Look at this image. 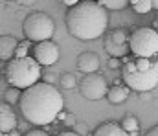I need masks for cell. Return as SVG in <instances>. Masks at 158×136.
Listing matches in <instances>:
<instances>
[{
	"label": "cell",
	"instance_id": "obj_16",
	"mask_svg": "<svg viewBox=\"0 0 158 136\" xmlns=\"http://www.w3.org/2000/svg\"><path fill=\"white\" fill-rule=\"evenodd\" d=\"M121 127L127 133H138L140 131V122H138L136 116H125L123 122H121Z\"/></svg>",
	"mask_w": 158,
	"mask_h": 136
},
{
	"label": "cell",
	"instance_id": "obj_1",
	"mask_svg": "<svg viewBox=\"0 0 158 136\" xmlns=\"http://www.w3.org/2000/svg\"><path fill=\"white\" fill-rule=\"evenodd\" d=\"M22 116L33 125H48L57 120V114L64 107L61 92L52 83H33L24 89L19 97Z\"/></svg>",
	"mask_w": 158,
	"mask_h": 136
},
{
	"label": "cell",
	"instance_id": "obj_30",
	"mask_svg": "<svg viewBox=\"0 0 158 136\" xmlns=\"http://www.w3.org/2000/svg\"><path fill=\"white\" fill-rule=\"evenodd\" d=\"M145 136H158V129H156V127H153V129H151Z\"/></svg>",
	"mask_w": 158,
	"mask_h": 136
},
{
	"label": "cell",
	"instance_id": "obj_26",
	"mask_svg": "<svg viewBox=\"0 0 158 136\" xmlns=\"http://www.w3.org/2000/svg\"><path fill=\"white\" fill-rule=\"evenodd\" d=\"M61 2H63L64 6H70V7H72V6H76V4H77L79 0H61Z\"/></svg>",
	"mask_w": 158,
	"mask_h": 136
},
{
	"label": "cell",
	"instance_id": "obj_13",
	"mask_svg": "<svg viewBox=\"0 0 158 136\" xmlns=\"http://www.w3.org/2000/svg\"><path fill=\"white\" fill-rule=\"evenodd\" d=\"M94 136H129V133L123 131V127H121L119 123L105 122V123H101V125L96 129Z\"/></svg>",
	"mask_w": 158,
	"mask_h": 136
},
{
	"label": "cell",
	"instance_id": "obj_12",
	"mask_svg": "<svg viewBox=\"0 0 158 136\" xmlns=\"http://www.w3.org/2000/svg\"><path fill=\"white\" fill-rule=\"evenodd\" d=\"M17 37L13 35H2L0 37V59L9 61L15 57V48H17Z\"/></svg>",
	"mask_w": 158,
	"mask_h": 136
},
{
	"label": "cell",
	"instance_id": "obj_4",
	"mask_svg": "<svg viewBox=\"0 0 158 136\" xmlns=\"http://www.w3.org/2000/svg\"><path fill=\"white\" fill-rule=\"evenodd\" d=\"M121 79L129 87V90L136 92H149L156 89L158 85V66L153 63L147 70H138L134 63H125L121 66Z\"/></svg>",
	"mask_w": 158,
	"mask_h": 136
},
{
	"label": "cell",
	"instance_id": "obj_15",
	"mask_svg": "<svg viewBox=\"0 0 158 136\" xmlns=\"http://www.w3.org/2000/svg\"><path fill=\"white\" fill-rule=\"evenodd\" d=\"M129 4H131V6H132V9H134L136 13H140V15L149 13L151 9H155L151 0H129Z\"/></svg>",
	"mask_w": 158,
	"mask_h": 136
},
{
	"label": "cell",
	"instance_id": "obj_34",
	"mask_svg": "<svg viewBox=\"0 0 158 136\" xmlns=\"http://www.w3.org/2000/svg\"><path fill=\"white\" fill-rule=\"evenodd\" d=\"M4 2H13V0H4Z\"/></svg>",
	"mask_w": 158,
	"mask_h": 136
},
{
	"label": "cell",
	"instance_id": "obj_17",
	"mask_svg": "<svg viewBox=\"0 0 158 136\" xmlns=\"http://www.w3.org/2000/svg\"><path fill=\"white\" fill-rule=\"evenodd\" d=\"M59 85H61L64 90H72V89H76V87H77V77H76L74 74L66 72V74H63V76H61Z\"/></svg>",
	"mask_w": 158,
	"mask_h": 136
},
{
	"label": "cell",
	"instance_id": "obj_6",
	"mask_svg": "<svg viewBox=\"0 0 158 136\" xmlns=\"http://www.w3.org/2000/svg\"><path fill=\"white\" fill-rule=\"evenodd\" d=\"M129 50L136 57H153L158 52V33L155 28H138L127 39Z\"/></svg>",
	"mask_w": 158,
	"mask_h": 136
},
{
	"label": "cell",
	"instance_id": "obj_14",
	"mask_svg": "<svg viewBox=\"0 0 158 136\" xmlns=\"http://www.w3.org/2000/svg\"><path fill=\"white\" fill-rule=\"evenodd\" d=\"M107 99L112 103V105H119V103H123L127 97H129V87H123L121 83H116L112 89H109L107 90Z\"/></svg>",
	"mask_w": 158,
	"mask_h": 136
},
{
	"label": "cell",
	"instance_id": "obj_18",
	"mask_svg": "<svg viewBox=\"0 0 158 136\" xmlns=\"http://www.w3.org/2000/svg\"><path fill=\"white\" fill-rule=\"evenodd\" d=\"M19 97H20V89H17V87H11V89H7V90L4 92V101L7 105L19 103Z\"/></svg>",
	"mask_w": 158,
	"mask_h": 136
},
{
	"label": "cell",
	"instance_id": "obj_22",
	"mask_svg": "<svg viewBox=\"0 0 158 136\" xmlns=\"http://www.w3.org/2000/svg\"><path fill=\"white\" fill-rule=\"evenodd\" d=\"M134 66H136L138 70H147V68L151 66V59H149V57H136Z\"/></svg>",
	"mask_w": 158,
	"mask_h": 136
},
{
	"label": "cell",
	"instance_id": "obj_7",
	"mask_svg": "<svg viewBox=\"0 0 158 136\" xmlns=\"http://www.w3.org/2000/svg\"><path fill=\"white\" fill-rule=\"evenodd\" d=\"M79 83V92L85 99L88 101H99L105 97L107 94V81L103 76H99L98 72L92 74H85V77L77 81Z\"/></svg>",
	"mask_w": 158,
	"mask_h": 136
},
{
	"label": "cell",
	"instance_id": "obj_28",
	"mask_svg": "<svg viewBox=\"0 0 158 136\" xmlns=\"http://www.w3.org/2000/svg\"><path fill=\"white\" fill-rule=\"evenodd\" d=\"M110 66H112V68H118V66H119L118 57H112V59H110Z\"/></svg>",
	"mask_w": 158,
	"mask_h": 136
},
{
	"label": "cell",
	"instance_id": "obj_23",
	"mask_svg": "<svg viewBox=\"0 0 158 136\" xmlns=\"http://www.w3.org/2000/svg\"><path fill=\"white\" fill-rule=\"evenodd\" d=\"M63 122H64L66 125H70V127H72V125H74V123H76L77 120H76V116H74V114H64V118H63Z\"/></svg>",
	"mask_w": 158,
	"mask_h": 136
},
{
	"label": "cell",
	"instance_id": "obj_3",
	"mask_svg": "<svg viewBox=\"0 0 158 136\" xmlns=\"http://www.w3.org/2000/svg\"><path fill=\"white\" fill-rule=\"evenodd\" d=\"M6 77L11 83V87L24 90L40 79V64L30 55L13 57L9 59V64L6 68Z\"/></svg>",
	"mask_w": 158,
	"mask_h": 136
},
{
	"label": "cell",
	"instance_id": "obj_33",
	"mask_svg": "<svg viewBox=\"0 0 158 136\" xmlns=\"http://www.w3.org/2000/svg\"><path fill=\"white\" fill-rule=\"evenodd\" d=\"M6 134H7V133H2V131H0V136H6Z\"/></svg>",
	"mask_w": 158,
	"mask_h": 136
},
{
	"label": "cell",
	"instance_id": "obj_31",
	"mask_svg": "<svg viewBox=\"0 0 158 136\" xmlns=\"http://www.w3.org/2000/svg\"><path fill=\"white\" fill-rule=\"evenodd\" d=\"M6 136H20V134H19V131H17V129H11V131H9Z\"/></svg>",
	"mask_w": 158,
	"mask_h": 136
},
{
	"label": "cell",
	"instance_id": "obj_11",
	"mask_svg": "<svg viewBox=\"0 0 158 136\" xmlns=\"http://www.w3.org/2000/svg\"><path fill=\"white\" fill-rule=\"evenodd\" d=\"M15 127H17V116H15L11 105H7L6 101H0V131L9 133Z\"/></svg>",
	"mask_w": 158,
	"mask_h": 136
},
{
	"label": "cell",
	"instance_id": "obj_2",
	"mask_svg": "<svg viewBox=\"0 0 158 136\" xmlns=\"http://www.w3.org/2000/svg\"><path fill=\"white\" fill-rule=\"evenodd\" d=\"M109 24L107 9L96 0H79L70 7L66 15L68 33L79 41H94L99 39Z\"/></svg>",
	"mask_w": 158,
	"mask_h": 136
},
{
	"label": "cell",
	"instance_id": "obj_5",
	"mask_svg": "<svg viewBox=\"0 0 158 136\" xmlns=\"http://www.w3.org/2000/svg\"><path fill=\"white\" fill-rule=\"evenodd\" d=\"M24 35L28 41L31 43H39V41H46V39H52L53 37V31H55V22L53 19L44 13V11H35L31 13L26 20H24Z\"/></svg>",
	"mask_w": 158,
	"mask_h": 136
},
{
	"label": "cell",
	"instance_id": "obj_20",
	"mask_svg": "<svg viewBox=\"0 0 158 136\" xmlns=\"http://www.w3.org/2000/svg\"><path fill=\"white\" fill-rule=\"evenodd\" d=\"M30 48H31V41H22V43H17L15 48V57H26L30 53Z\"/></svg>",
	"mask_w": 158,
	"mask_h": 136
},
{
	"label": "cell",
	"instance_id": "obj_25",
	"mask_svg": "<svg viewBox=\"0 0 158 136\" xmlns=\"http://www.w3.org/2000/svg\"><path fill=\"white\" fill-rule=\"evenodd\" d=\"M55 81V76L53 74H46L44 76V83H53Z\"/></svg>",
	"mask_w": 158,
	"mask_h": 136
},
{
	"label": "cell",
	"instance_id": "obj_8",
	"mask_svg": "<svg viewBox=\"0 0 158 136\" xmlns=\"http://www.w3.org/2000/svg\"><path fill=\"white\" fill-rule=\"evenodd\" d=\"M59 55H61L59 46L55 44L53 41H50V39L39 41V43L35 44V48H33V57H35V61H37L39 64H44V66H50V64L57 63V61H59Z\"/></svg>",
	"mask_w": 158,
	"mask_h": 136
},
{
	"label": "cell",
	"instance_id": "obj_10",
	"mask_svg": "<svg viewBox=\"0 0 158 136\" xmlns=\"http://www.w3.org/2000/svg\"><path fill=\"white\" fill-rule=\"evenodd\" d=\"M77 70H81L83 74H92L99 70V57L94 52H83L77 55Z\"/></svg>",
	"mask_w": 158,
	"mask_h": 136
},
{
	"label": "cell",
	"instance_id": "obj_24",
	"mask_svg": "<svg viewBox=\"0 0 158 136\" xmlns=\"http://www.w3.org/2000/svg\"><path fill=\"white\" fill-rule=\"evenodd\" d=\"M26 136H50L46 131H42V129H33V131H30Z\"/></svg>",
	"mask_w": 158,
	"mask_h": 136
},
{
	"label": "cell",
	"instance_id": "obj_19",
	"mask_svg": "<svg viewBox=\"0 0 158 136\" xmlns=\"http://www.w3.org/2000/svg\"><path fill=\"white\" fill-rule=\"evenodd\" d=\"M98 4H101L105 9H123L129 0H96Z\"/></svg>",
	"mask_w": 158,
	"mask_h": 136
},
{
	"label": "cell",
	"instance_id": "obj_29",
	"mask_svg": "<svg viewBox=\"0 0 158 136\" xmlns=\"http://www.w3.org/2000/svg\"><path fill=\"white\" fill-rule=\"evenodd\" d=\"M57 136H79V134H76L74 131H64V133H61V134H57Z\"/></svg>",
	"mask_w": 158,
	"mask_h": 136
},
{
	"label": "cell",
	"instance_id": "obj_27",
	"mask_svg": "<svg viewBox=\"0 0 158 136\" xmlns=\"http://www.w3.org/2000/svg\"><path fill=\"white\" fill-rule=\"evenodd\" d=\"M19 2H20L22 6H33V4H35L37 0H19Z\"/></svg>",
	"mask_w": 158,
	"mask_h": 136
},
{
	"label": "cell",
	"instance_id": "obj_9",
	"mask_svg": "<svg viewBox=\"0 0 158 136\" xmlns=\"http://www.w3.org/2000/svg\"><path fill=\"white\" fill-rule=\"evenodd\" d=\"M127 33L123 31V30H114L112 33H110V37L105 41V50L112 55V57H123L125 53H127Z\"/></svg>",
	"mask_w": 158,
	"mask_h": 136
},
{
	"label": "cell",
	"instance_id": "obj_21",
	"mask_svg": "<svg viewBox=\"0 0 158 136\" xmlns=\"http://www.w3.org/2000/svg\"><path fill=\"white\" fill-rule=\"evenodd\" d=\"M72 127H74V133L79 134V136H86L88 134V125H86L85 122H76Z\"/></svg>",
	"mask_w": 158,
	"mask_h": 136
},
{
	"label": "cell",
	"instance_id": "obj_32",
	"mask_svg": "<svg viewBox=\"0 0 158 136\" xmlns=\"http://www.w3.org/2000/svg\"><path fill=\"white\" fill-rule=\"evenodd\" d=\"M151 2H153V7H156L158 6V0H151Z\"/></svg>",
	"mask_w": 158,
	"mask_h": 136
}]
</instances>
